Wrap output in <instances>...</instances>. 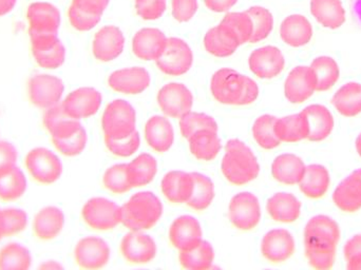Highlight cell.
I'll list each match as a JSON object with an SVG mask.
<instances>
[{
  "mask_svg": "<svg viewBox=\"0 0 361 270\" xmlns=\"http://www.w3.org/2000/svg\"><path fill=\"white\" fill-rule=\"evenodd\" d=\"M341 237V227L331 216L318 214L310 219L303 233L305 257L309 264L318 270L332 269Z\"/></svg>",
  "mask_w": 361,
  "mask_h": 270,
  "instance_id": "1",
  "label": "cell"
},
{
  "mask_svg": "<svg viewBox=\"0 0 361 270\" xmlns=\"http://www.w3.org/2000/svg\"><path fill=\"white\" fill-rule=\"evenodd\" d=\"M210 89L214 99L225 105H248L254 103L259 95V87L255 80L228 68L218 70L212 75Z\"/></svg>",
  "mask_w": 361,
  "mask_h": 270,
  "instance_id": "2",
  "label": "cell"
},
{
  "mask_svg": "<svg viewBox=\"0 0 361 270\" xmlns=\"http://www.w3.org/2000/svg\"><path fill=\"white\" fill-rule=\"evenodd\" d=\"M221 168L225 178L235 185L247 184L254 180L260 172L256 155L252 149L239 140L227 142Z\"/></svg>",
  "mask_w": 361,
  "mask_h": 270,
  "instance_id": "3",
  "label": "cell"
},
{
  "mask_svg": "<svg viewBox=\"0 0 361 270\" xmlns=\"http://www.w3.org/2000/svg\"><path fill=\"white\" fill-rule=\"evenodd\" d=\"M163 214L162 202L150 191L135 193L122 207V223L133 231L150 229Z\"/></svg>",
  "mask_w": 361,
  "mask_h": 270,
  "instance_id": "4",
  "label": "cell"
},
{
  "mask_svg": "<svg viewBox=\"0 0 361 270\" xmlns=\"http://www.w3.org/2000/svg\"><path fill=\"white\" fill-rule=\"evenodd\" d=\"M25 170L36 182L52 185L63 176V165L55 151L47 147H34L25 155Z\"/></svg>",
  "mask_w": 361,
  "mask_h": 270,
  "instance_id": "5",
  "label": "cell"
},
{
  "mask_svg": "<svg viewBox=\"0 0 361 270\" xmlns=\"http://www.w3.org/2000/svg\"><path fill=\"white\" fill-rule=\"evenodd\" d=\"M137 113L135 108L124 99H116L106 108L102 118L105 140H122L135 130Z\"/></svg>",
  "mask_w": 361,
  "mask_h": 270,
  "instance_id": "6",
  "label": "cell"
},
{
  "mask_svg": "<svg viewBox=\"0 0 361 270\" xmlns=\"http://www.w3.org/2000/svg\"><path fill=\"white\" fill-rule=\"evenodd\" d=\"M65 94V84L59 76L49 73L34 74L27 82V97L38 109H50L61 105Z\"/></svg>",
  "mask_w": 361,
  "mask_h": 270,
  "instance_id": "7",
  "label": "cell"
},
{
  "mask_svg": "<svg viewBox=\"0 0 361 270\" xmlns=\"http://www.w3.org/2000/svg\"><path fill=\"white\" fill-rule=\"evenodd\" d=\"M29 37L32 55L40 68L55 70L65 63L67 51L59 34L29 33Z\"/></svg>",
  "mask_w": 361,
  "mask_h": 270,
  "instance_id": "8",
  "label": "cell"
},
{
  "mask_svg": "<svg viewBox=\"0 0 361 270\" xmlns=\"http://www.w3.org/2000/svg\"><path fill=\"white\" fill-rule=\"evenodd\" d=\"M82 216L91 228L109 231L122 222V207L110 200L93 197L85 204Z\"/></svg>",
  "mask_w": 361,
  "mask_h": 270,
  "instance_id": "9",
  "label": "cell"
},
{
  "mask_svg": "<svg viewBox=\"0 0 361 270\" xmlns=\"http://www.w3.org/2000/svg\"><path fill=\"white\" fill-rule=\"evenodd\" d=\"M156 61L157 66L163 73L173 76L183 75L192 66V51L185 40L171 37L167 39L164 52Z\"/></svg>",
  "mask_w": 361,
  "mask_h": 270,
  "instance_id": "10",
  "label": "cell"
},
{
  "mask_svg": "<svg viewBox=\"0 0 361 270\" xmlns=\"http://www.w3.org/2000/svg\"><path fill=\"white\" fill-rule=\"evenodd\" d=\"M317 92V78L311 66H298L288 73L284 94L292 104H302Z\"/></svg>",
  "mask_w": 361,
  "mask_h": 270,
  "instance_id": "11",
  "label": "cell"
},
{
  "mask_svg": "<svg viewBox=\"0 0 361 270\" xmlns=\"http://www.w3.org/2000/svg\"><path fill=\"white\" fill-rule=\"evenodd\" d=\"M229 219L241 231L255 228L261 220L258 197L250 192L235 195L229 204Z\"/></svg>",
  "mask_w": 361,
  "mask_h": 270,
  "instance_id": "12",
  "label": "cell"
},
{
  "mask_svg": "<svg viewBox=\"0 0 361 270\" xmlns=\"http://www.w3.org/2000/svg\"><path fill=\"white\" fill-rule=\"evenodd\" d=\"M102 99V94L97 89L82 87L69 93L61 102V106L70 116L80 121L97 114Z\"/></svg>",
  "mask_w": 361,
  "mask_h": 270,
  "instance_id": "13",
  "label": "cell"
},
{
  "mask_svg": "<svg viewBox=\"0 0 361 270\" xmlns=\"http://www.w3.org/2000/svg\"><path fill=\"white\" fill-rule=\"evenodd\" d=\"M158 103L166 116L180 118L191 111L193 97L185 85L169 82L159 91Z\"/></svg>",
  "mask_w": 361,
  "mask_h": 270,
  "instance_id": "14",
  "label": "cell"
},
{
  "mask_svg": "<svg viewBox=\"0 0 361 270\" xmlns=\"http://www.w3.org/2000/svg\"><path fill=\"white\" fill-rule=\"evenodd\" d=\"M29 33L59 34L61 23V11L47 1L32 2L27 10Z\"/></svg>",
  "mask_w": 361,
  "mask_h": 270,
  "instance_id": "15",
  "label": "cell"
},
{
  "mask_svg": "<svg viewBox=\"0 0 361 270\" xmlns=\"http://www.w3.org/2000/svg\"><path fill=\"white\" fill-rule=\"evenodd\" d=\"M248 65L255 75L271 80L283 71L286 59L279 48L267 46L252 51L248 59Z\"/></svg>",
  "mask_w": 361,
  "mask_h": 270,
  "instance_id": "16",
  "label": "cell"
},
{
  "mask_svg": "<svg viewBox=\"0 0 361 270\" xmlns=\"http://www.w3.org/2000/svg\"><path fill=\"white\" fill-rule=\"evenodd\" d=\"M74 258L82 269H102L109 262L110 248L101 238H84L76 244Z\"/></svg>",
  "mask_w": 361,
  "mask_h": 270,
  "instance_id": "17",
  "label": "cell"
},
{
  "mask_svg": "<svg viewBox=\"0 0 361 270\" xmlns=\"http://www.w3.org/2000/svg\"><path fill=\"white\" fill-rule=\"evenodd\" d=\"M296 250L294 237L286 229H274L263 238L261 252L265 259L273 263L288 260Z\"/></svg>",
  "mask_w": 361,
  "mask_h": 270,
  "instance_id": "18",
  "label": "cell"
},
{
  "mask_svg": "<svg viewBox=\"0 0 361 270\" xmlns=\"http://www.w3.org/2000/svg\"><path fill=\"white\" fill-rule=\"evenodd\" d=\"M124 47L123 32L116 25H106L95 34L92 52L99 61H111L122 54Z\"/></svg>",
  "mask_w": 361,
  "mask_h": 270,
  "instance_id": "19",
  "label": "cell"
},
{
  "mask_svg": "<svg viewBox=\"0 0 361 270\" xmlns=\"http://www.w3.org/2000/svg\"><path fill=\"white\" fill-rule=\"evenodd\" d=\"M123 256L129 262L145 264L157 256V244L150 235L141 231L127 233L121 244Z\"/></svg>",
  "mask_w": 361,
  "mask_h": 270,
  "instance_id": "20",
  "label": "cell"
},
{
  "mask_svg": "<svg viewBox=\"0 0 361 270\" xmlns=\"http://www.w3.org/2000/svg\"><path fill=\"white\" fill-rule=\"evenodd\" d=\"M332 199L335 206L347 214L361 209V168L354 170L339 183Z\"/></svg>",
  "mask_w": 361,
  "mask_h": 270,
  "instance_id": "21",
  "label": "cell"
},
{
  "mask_svg": "<svg viewBox=\"0 0 361 270\" xmlns=\"http://www.w3.org/2000/svg\"><path fill=\"white\" fill-rule=\"evenodd\" d=\"M167 39L161 30L144 27L137 32L133 39V50L135 56L143 61H157L166 48Z\"/></svg>",
  "mask_w": 361,
  "mask_h": 270,
  "instance_id": "22",
  "label": "cell"
},
{
  "mask_svg": "<svg viewBox=\"0 0 361 270\" xmlns=\"http://www.w3.org/2000/svg\"><path fill=\"white\" fill-rule=\"evenodd\" d=\"M66 224L65 212L54 205H48L38 210L32 223L34 233L42 241L56 239Z\"/></svg>",
  "mask_w": 361,
  "mask_h": 270,
  "instance_id": "23",
  "label": "cell"
},
{
  "mask_svg": "<svg viewBox=\"0 0 361 270\" xmlns=\"http://www.w3.org/2000/svg\"><path fill=\"white\" fill-rule=\"evenodd\" d=\"M42 124L51 135V140H65L75 135L82 128L80 121L70 116L63 110L61 104L44 110L42 114Z\"/></svg>",
  "mask_w": 361,
  "mask_h": 270,
  "instance_id": "24",
  "label": "cell"
},
{
  "mask_svg": "<svg viewBox=\"0 0 361 270\" xmlns=\"http://www.w3.org/2000/svg\"><path fill=\"white\" fill-rule=\"evenodd\" d=\"M108 84L114 90L125 94H140L150 85V75L145 68L133 67L114 71Z\"/></svg>",
  "mask_w": 361,
  "mask_h": 270,
  "instance_id": "25",
  "label": "cell"
},
{
  "mask_svg": "<svg viewBox=\"0 0 361 270\" xmlns=\"http://www.w3.org/2000/svg\"><path fill=\"white\" fill-rule=\"evenodd\" d=\"M169 239L180 252L197 247L203 241L199 221L190 216H180L171 225Z\"/></svg>",
  "mask_w": 361,
  "mask_h": 270,
  "instance_id": "26",
  "label": "cell"
},
{
  "mask_svg": "<svg viewBox=\"0 0 361 270\" xmlns=\"http://www.w3.org/2000/svg\"><path fill=\"white\" fill-rule=\"evenodd\" d=\"M280 37L288 46L300 48L311 42L313 25L303 15H290L283 19L280 25Z\"/></svg>",
  "mask_w": 361,
  "mask_h": 270,
  "instance_id": "27",
  "label": "cell"
},
{
  "mask_svg": "<svg viewBox=\"0 0 361 270\" xmlns=\"http://www.w3.org/2000/svg\"><path fill=\"white\" fill-rule=\"evenodd\" d=\"M239 39L226 25L219 23L204 36V47L209 54L216 57H228L237 51Z\"/></svg>",
  "mask_w": 361,
  "mask_h": 270,
  "instance_id": "28",
  "label": "cell"
},
{
  "mask_svg": "<svg viewBox=\"0 0 361 270\" xmlns=\"http://www.w3.org/2000/svg\"><path fill=\"white\" fill-rule=\"evenodd\" d=\"M309 123L310 133L307 140L311 142H322L326 140L335 126L332 112L324 105H310L302 110Z\"/></svg>",
  "mask_w": 361,
  "mask_h": 270,
  "instance_id": "29",
  "label": "cell"
},
{
  "mask_svg": "<svg viewBox=\"0 0 361 270\" xmlns=\"http://www.w3.org/2000/svg\"><path fill=\"white\" fill-rule=\"evenodd\" d=\"M310 10L316 21L326 29H339L347 19L341 0H311Z\"/></svg>",
  "mask_w": 361,
  "mask_h": 270,
  "instance_id": "30",
  "label": "cell"
},
{
  "mask_svg": "<svg viewBox=\"0 0 361 270\" xmlns=\"http://www.w3.org/2000/svg\"><path fill=\"white\" fill-rule=\"evenodd\" d=\"M298 185L305 197L314 200L320 199L326 195L330 188V172L324 165L312 164L305 168V176Z\"/></svg>",
  "mask_w": 361,
  "mask_h": 270,
  "instance_id": "31",
  "label": "cell"
},
{
  "mask_svg": "<svg viewBox=\"0 0 361 270\" xmlns=\"http://www.w3.org/2000/svg\"><path fill=\"white\" fill-rule=\"evenodd\" d=\"M305 168L307 165L300 157L293 153H284L276 157L271 165V174L282 184L298 185L305 176Z\"/></svg>",
  "mask_w": 361,
  "mask_h": 270,
  "instance_id": "32",
  "label": "cell"
},
{
  "mask_svg": "<svg viewBox=\"0 0 361 270\" xmlns=\"http://www.w3.org/2000/svg\"><path fill=\"white\" fill-rule=\"evenodd\" d=\"M301 202L292 193L279 192L269 197L267 211L273 220L280 223H293L301 214Z\"/></svg>",
  "mask_w": 361,
  "mask_h": 270,
  "instance_id": "33",
  "label": "cell"
},
{
  "mask_svg": "<svg viewBox=\"0 0 361 270\" xmlns=\"http://www.w3.org/2000/svg\"><path fill=\"white\" fill-rule=\"evenodd\" d=\"M193 190L192 174L184 171H171L162 180V191L173 203H187Z\"/></svg>",
  "mask_w": 361,
  "mask_h": 270,
  "instance_id": "34",
  "label": "cell"
},
{
  "mask_svg": "<svg viewBox=\"0 0 361 270\" xmlns=\"http://www.w3.org/2000/svg\"><path fill=\"white\" fill-rule=\"evenodd\" d=\"M145 136L149 146L158 152H166L173 146L175 133L171 122L164 116H152L145 127Z\"/></svg>",
  "mask_w": 361,
  "mask_h": 270,
  "instance_id": "35",
  "label": "cell"
},
{
  "mask_svg": "<svg viewBox=\"0 0 361 270\" xmlns=\"http://www.w3.org/2000/svg\"><path fill=\"white\" fill-rule=\"evenodd\" d=\"M275 131L281 142H298L307 140L310 128L307 116L301 111L300 113L277 118Z\"/></svg>",
  "mask_w": 361,
  "mask_h": 270,
  "instance_id": "36",
  "label": "cell"
},
{
  "mask_svg": "<svg viewBox=\"0 0 361 270\" xmlns=\"http://www.w3.org/2000/svg\"><path fill=\"white\" fill-rule=\"evenodd\" d=\"M332 104L339 114L354 118L361 113V84L350 82L341 86L332 97Z\"/></svg>",
  "mask_w": 361,
  "mask_h": 270,
  "instance_id": "37",
  "label": "cell"
},
{
  "mask_svg": "<svg viewBox=\"0 0 361 270\" xmlns=\"http://www.w3.org/2000/svg\"><path fill=\"white\" fill-rule=\"evenodd\" d=\"M191 153L202 161H212L220 152L221 140L218 130L201 129L188 138Z\"/></svg>",
  "mask_w": 361,
  "mask_h": 270,
  "instance_id": "38",
  "label": "cell"
},
{
  "mask_svg": "<svg viewBox=\"0 0 361 270\" xmlns=\"http://www.w3.org/2000/svg\"><path fill=\"white\" fill-rule=\"evenodd\" d=\"M33 264L31 250L19 242L0 248V270H29Z\"/></svg>",
  "mask_w": 361,
  "mask_h": 270,
  "instance_id": "39",
  "label": "cell"
},
{
  "mask_svg": "<svg viewBox=\"0 0 361 270\" xmlns=\"http://www.w3.org/2000/svg\"><path fill=\"white\" fill-rule=\"evenodd\" d=\"M27 186V174L16 166L0 176V200L4 202L17 201L25 195Z\"/></svg>",
  "mask_w": 361,
  "mask_h": 270,
  "instance_id": "40",
  "label": "cell"
},
{
  "mask_svg": "<svg viewBox=\"0 0 361 270\" xmlns=\"http://www.w3.org/2000/svg\"><path fill=\"white\" fill-rule=\"evenodd\" d=\"M311 68L317 78V92H326L332 89L341 78L338 63L333 57L322 55L316 57Z\"/></svg>",
  "mask_w": 361,
  "mask_h": 270,
  "instance_id": "41",
  "label": "cell"
},
{
  "mask_svg": "<svg viewBox=\"0 0 361 270\" xmlns=\"http://www.w3.org/2000/svg\"><path fill=\"white\" fill-rule=\"evenodd\" d=\"M128 178L133 188L149 184L157 172L158 163L152 155L143 153L128 164Z\"/></svg>",
  "mask_w": 361,
  "mask_h": 270,
  "instance_id": "42",
  "label": "cell"
},
{
  "mask_svg": "<svg viewBox=\"0 0 361 270\" xmlns=\"http://www.w3.org/2000/svg\"><path fill=\"white\" fill-rule=\"evenodd\" d=\"M180 263L185 269L190 270L209 269L214 263V252L212 244L202 241L197 247L180 252Z\"/></svg>",
  "mask_w": 361,
  "mask_h": 270,
  "instance_id": "43",
  "label": "cell"
},
{
  "mask_svg": "<svg viewBox=\"0 0 361 270\" xmlns=\"http://www.w3.org/2000/svg\"><path fill=\"white\" fill-rule=\"evenodd\" d=\"M193 190L190 199L187 202L189 207L195 210H204L209 207L214 197V186L208 176L192 172Z\"/></svg>",
  "mask_w": 361,
  "mask_h": 270,
  "instance_id": "44",
  "label": "cell"
},
{
  "mask_svg": "<svg viewBox=\"0 0 361 270\" xmlns=\"http://www.w3.org/2000/svg\"><path fill=\"white\" fill-rule=\"evenodd\" d=\"M276 121H277V118L275 116L265 114V116L257 118L254 126H252V135H254L255 140L263 149L271 150V149L277 148L281 144L279 138L276 135Z\"/></svg>",
  "mask_w": 361,
  "mask_h": 270,
  "instance_id": "45",
  "label": "cell"
},
{
  "mask_svg": "<svg viewBox=\"0 0 361 270\" xmlns=\"http://www.w3.org/2000/svg\"><path fill=\"white\" fill-rule=\"evenodd\" d=\"M246 13L250 15L254 27L250 42L255 44L269 37L274 27L273 14L267 8L260 6H252L246 10Z\"/></svg>",
  "mask_w": 361,
  "mask_h": 270,
  "instance_id": "46",
  "label": "cell"
},
{
  "mask_svg": "<svg viewBox=\"0 0 361 270\" xmlns=\"http://www.w3.org/2000/svg\"><path fill=\"white\" fill-rule=\"evenodd\" d=\"M221 23L226 25L233 32V34L239 39L240 46L250 42L254 27H252V19L246 11L245 12L227 13L224 18L221 20Z\"/></svg>",
  "mask_w": 361,
  "mask_h": 270,
  "instance_id": "47",
  "label": "cell"
},
{
  "mask_svg": "<svg viewBox=\"0 0 361 270\" xmlns=\"http://www.w3.org/2000/svg\"><path fill=\"white\" fill-rule=\"evenodd\" d=\"M128 164L112 166L104 174L106 188L114 193H124L133 188L128 178Z\"/></svg>",
  "mask_w": 361,
  "mask_h": 270,
  "instance_id": "48",
  "label": "cell"
},
{
  "mask_svg": "<svg viewBox=\"0 0 361 270\" xmlns=\"http://www.w3.org/2000/svg\"><path fill=\"white\" fill-rule=\"evenodd\" d=\"M180 128L183 136L188 140L193 133L201 129L218 130V125L216 121L207 114L190 111L180 118Z\"/></svg>",
  "mask_w": 361,
  "mask_h": 270,
  "instance_id": "49",
  "label": "cell"
},
{
  "mask_svg": "<svg viewBox=\"0 0 361 270\" xmlns=\"http://www.w3.org/2000/svg\"><path fill=\"white\" fill-rule=\"evenodd\" d=\"M2 214H4L6 237L19 235L29 226V214L23 208H2Z\"/></svg>",
  "mask_w": 361,
  "mask_h": 270,
  "instance_id": "50",
  "label": "cell"
},
{
  "mask_svg": "<svg viewBox=\"0 0 361 270\" xmlns=\"http://www.w3.org/2000/svg\"><path fill=\"white\" fill-rule=\"evenodd\" d=\"M87 142H88V135L84 127L78 133L65 140H52L56 151L69 157L80 155L86 148Z\"/></svg>",
  "mask_w": 361,
  "mask_h": 270,
  "instance_id": "51",
  "label": "cell"
},
{
  "mask_svg": "<svg viewBox=\"0 0 361 270\" xmlns=\"http://www.w3.org/2000/svg\"><path fill=\"white\" fill-rule=\"evenodd\" d=\"M105 142L110 152L118 157H127L139 150L141 137L139 133L135 131L133 135L122 140H105Z\"/></svg>",
  "mask_w": 361,
  "mask_h": 270,
  "instance_id": "52",
  "label": "cell"
},
{
  "mask_svg": "<svg viewBox=\"0 0 361 270\" xmlns=\"http://www.w3.org/2000/svg\"><path fill=\"white\" fill-rule=\"evenodd\" d=\"M167 8V0H135L137 14L144 20L161 18Z\"/></svg>",
  "mask_w": 361,
  "mask_h": 270,
  "instance_id": "53",
  "label": "cell"
},
{
  "mask_svg": "<svg viewBox=\"0 0 361 270\" xmlns=\"http://www.w3.org/2000/svg\"><path fill=\"white\" fill-rule=\"evenodd\" d=\"M68 17L72 27L80 32L90 31L101 21V17L88 14L72 4L68 11Z\"/></svg>",
  "mask_w": 361,
  "mask_h": 270,
  "instance_id": "54",
  "label": "cell"
},
{
  "mask_svg": "<svg viewBox=\"0 0 361 270\" xmlns=\"http://www.w3.org/2000/svg\"><path fill=\"white\" fill-rule=\"evenodd\" d=\"M18 149L13 142L0 140V176L18 166Z\"/></svg>",
  "mask_w": 361,
  "mask_h": 270,
  "instance_id": "55",
  "label": "cell"
},
{
  "mask_svg": "<svg viewBox=\"0 0 361 270\" xmlns=\"http://www.w3.org/2000/svg\"><path fill=\"white\" fill-rule=\"evenodd\" d=\"M199 8L197 0H173V16L179 23L190 20Z\"/></svg>",
  "mask_w": 361,
  "mask_h": 270,
  "instance_id": "56",
  "label": "cell"
},
{
  "mask_svg": "<svg viewBox=\"0 0 361 270\" xmlns=\"http://www.w3.org/2000/svg\"><path fill=\"white\" fill-rule=\"evenodd\" d=\"M110 0H72V6L88 14L102 17Z\"/></svg>",
  "mask_w": 361,
  "mask_h": 270,
  "instance_id": "57",
  "label": "cell"
},
{
  "mask_svg": "<svg viewBox=\"0 0 361 270\" xmlns=\"http://www.w3.org/2000/svg\"><path fill=\"white\" fill-rule=\"evenodd\" d=\"M237 2L238 0H204L205 6L216 13L228 12Z\"/></svg>",
  "mask_w": 361,
  "mask_h": 270,
  "instance_id": "58",
  "label": "cell"
},
{
  "mask_svg": "<svg viewBox=\"0 0 361 270\" xmlns=\"http://www.w3.org/2000/svg\"><path fill=\"white\" fill-rule=\"evenodd\" d=\"M358 254H361V233L353 235L351 239L348 240L343 247V256L345 260Z\"/></svg>",
  "mask_w": 361,
  "mask_h": 270,
  "instance_id": "59",
  "label": "cell"
},
{
  "mask_svg": "<svg viewBox=\"0 0 361 270\" xmlns=\"http://www.w3.org/2000/svg\"><path fill=\"white\" fill-rule=\"evenodd\" d=\"M17 0H0V17L6 16L16 6Z\"/></svg>",
  "mask_w": 361,
  "mask_h": 270,
  "instance_id": "60",
  "label": "cell"
},
{
  "mask_svg": "<svg viewBox=\"0 0 361 270\" xmlns=\"http://www.w3.org/2000/svg\"><path fill=\"white\" fill-rule=\"evenodd\" d=\"M40 270H61L63 269V265L55 260H44L39 265Z\"/></svg>",
  "mask_w": 361,
  "mask_h": 270,
  "instance_id": "61",
  "label": "cell"
},
{
  "mask_svg": "<svg viewBox=\"0 0 361 270\" xmlns=\"http://www.w3.org/2000/svg\"><path fill=\"white\" fill-rule=\"evenodd\" d=\"M347 269L349 270H361V254H355L348 259Z\"/></svg>",
  "mask_w": 361,
  "mask_h": 270,
  "instance_id": "62",
  "label": "cell"
},
{
  "mask_svg": "<svg viewBox=\"0 0 361 270\" xmlns=\"http://www.w3.org/2000/svg\"><path fill=\"white\" fill-rule=\"evenodd\" d=\"M6 226H4V214H2V208L0 207V242L6 238Z\"/></svg>",
  "mask_w": 361,
  "mask_h": 270,
  "instance_id": "63",
  "label": "cell"
},
{
  "mask_svg": "<svg viewBox=\"0 0 361 270\" xmlns=\"http://www.w3.org/2000/svg\"><path fill=\"white\" fill-rule=\"evenodd\" d=\"M356 151H357L358 155L361 157V133L356 138L355 142Z\"/></svg>",
  "mask_w": 361,
  "mask_h": 270,
  "instance_id": "64",
  "label": "cell"
}]
</instances>
